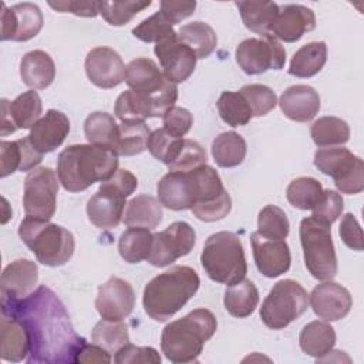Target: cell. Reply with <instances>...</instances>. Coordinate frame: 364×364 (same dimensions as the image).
Returning a JSON list of instances; mask_svg holds the SVG:
<instances>
[{"label": "cell", "mask_w": 364, "mask_h": 364, "mask_svg": "<svg viewBox=\"0 0 364 364\" xmlns=\"http://www.w3.org/2000/svg\"><path fill=\"white\" fill-rule=\"evenodd\" d=\"M92 343L98 344L109 354L117 353L129 341L128 328L122 320H101L95 324L91 333Z\"/></svg>", "instance_id": "obj_42"}, {"label": "cell", "mask_w": 364, "mask_h": 364, "mask_svg": "<svg viewBox=\"0 0 364 364\" xmlns=\"http://www.w3.org/2000/svg\"><path fill=\"white\" fill-rule=\"evenodd\" d=\"M178 100L176 84L168 81L156 94L148 95L127 90L121 92L115 101L114 112L124 121H144L145 118L164 117Z\"/></svg>", "instance_id": "obj_11"}, {"label": "cell", "mask_w": 364, "mask_h": 364, "mask_svg": "<svg viewBox=\"0 0 364 364\" xmlns=\"http://www.w3.org/2000/svg\"><path fill=\"white\" fill-rule=\"evenodd\" d=\"M125 196L100 185V189L87 202L90 222L101 229L117 228L124 218Z\"/></svg>", "instance_id": "obj_24"}, {"label": "cell", "mask_w": 364, "mask_h": 364, "mask_svg": "<svg viewBox=\"0 0 364 364\" xmlns=\"http://www.w3.org/2000/svg\"><path fill=\"white\" fill-rule=\"evenodd\" d=\"M135 306L132 286L117 276H111L98 287L95 307L104 320H124Z\"/></svg>", "instance_id": "obj_17"}, {"label": "cell", "mask_w": 364, "mask_h": 364, "mask_svg": "<svg viewBox=\"0 0 364 364\" xmlns=\"http://www.w3.org/2000/svg\"><path fill=\"white\" fill-rule=\"evenodd\" d=\"M316 16L311 9L301 4L279 6V13L270 36L284 43L299 41L306 33L314 30Z\"/></svg>", "instance_id": "obj_21"}, {"label": "cell", "mask_w": 364, "mask_h": 364, "mask_svg": "<svg viewBox=\"0 0 364 364\" xmlns=\"http://www.w3.org/2000/svg\"><path fill=\"white\" fill-rule=\"evenodd\" d=\"M216 327V317L210 310L196 309L164 327L161 350L175 364L196 363L203 344L215 334Z\"/></svg>", "instance_id": "obj_5"}, {"label": "cell", "mask_w": 364, "mask_h": 364, "mask_svg": "<svg viewBox=\"0 0 364 364\" xmlns=\"http://www.w3.org/2000/svg\"><path fill=\"white\" fill-rule=\"evenodd\" d=\"M152 4L146 1H100V14L111 26H124L129 23L139 11Z\"/></svg>", "instance_id": "obj_45"}, {"label": "cell", "mask_w": 364, "mask_h": 364, "mask_svg": "<svg viewBox=\"0 0 364 364\" xmlns=\"http://www.w3.org/2000/svg\"><path fill=\"white\" fill-rule=\"evenodd\" d=\"M247 101L253 117H263L269 114L277 104L274 91L263 84H249L239 91Z\"/></svg>", "instance_id": "obj_48"}, {"label": "cell", "mask_w": 364, "mask_h": 364, "mask_svg": "<svg viewBox=\"0 0 364 364\" xmlns=\"http://www.w3.org/2000/svg\"><path fill=\"white\" fill-rule=\"evenodd\" d=\"M196 1H161V13L172 24H178L195 13Z\"/></svg>", "instance_id": "obj_57"}, {"label": "cell", "mask_w": 364, "mask_h": 364, "mask_svg": "<svg viewBox=\"0 0 364 364\" xmlns=\"http://www.w3.org/2000/svg\"><path fill=\"white\" fill-rule=\"evenodd\" d=\"M327 61V46L324 41H313L300 47L289 67V74L299 78H310L321 71Z\"/></svg>", "instance_id": "obj_31"}, {"label": "cell", "mask_w": 364, "mask_h": 364, "mask_svg": "<svg viewBox=\"0 0 364 364\" xmlns=\"http://www.w3.org/2000/svg\"><path fill=\"white\" fill-rule=\"evenodd\" d=\"M253 259L257 270L266 277H277L290 269L291 255L284 240L267 239L257 232L250 235Z\"/></svg>", "instance_id": "obj_20"}, {"label": "cell", "mask_w": 364, "mask_h": 364, "mask_svg": "<svg viewBox=\"0 0 364 364\" xmlns=\"http://www.w3.org/2000/svg\"><path fill=\"white\" fill-rule=\"evenodd\" d=\"M212 156L220 168L237 166L246 156V141L235 131L222 132L212 142Z\"/></svg>", "instance_id": "obj_36"}, {"label": "cell", "mask_w": 364, "mask_h": 364, "mask_svg": "<svg viewBox=\"0 0 364 364\" xmlns=\"http://www.w3.org/2000/svg\"><path fill=\"white\" fill-rule=\"evenodd\" d=\"M330 226L313 216L304 218L300 222L304 264L311 276L321 282L331 280L337 274V256Z\"/></svg>", "instance_id": "obj_8"}, {"label": "cell", "mask_w": 364, "mask_h": 364, "mask_svg": "<svg viewBox=\"0 0 364 364\" xmlns=\"http://www.w3.org/2000/svg\"><path fill=\"white\" fill-rule=\"evenodd\" d=\"M1 358L4 361L18 363L27 360L30 341L23 323L11 316L1 317Z\"/></svg>", "instance_id": "obj_28"}, {"label": "cell", "mask_w": 364, "mask_h": 364, "mask_svg": "<svg viewBox=\"0 0 364 364\" xmlns=\"http://www.w3.org/2000/svg\"><path fill=\"white\" fill-rule=\"evenodd\" d=\"M88 80L98 88H114L125 81V64L119 54L109 47H95L85 57Z\"/></svg>", "instance_id": "obj_18"}, {"label": "cell", "mask_w": 364, "mask_h": 364, "mask_svg": "<svg viewBox=\"0 0 364 364\" xmlns=\"http://www.w3.org/2000/svg\"><path fill=\"white\" fill-rule=\"evenodd\" d=\"M309 304L304 287L291 279L277 282L260 307L262 321L272 330H282L299 318Z\"/></svg>", "instance_id": "obj_9"}, {"label": "cell", "mask_w": 364, "mask_h": 364, "mask_svg": "<svg viewBox=\"0 0 364 364\" xmlns=\"http://www.w3.org/2000/svg\"><path fill=\"white\" fill-rule=\"evenodd\" d=\"M58 181L48 166L31 169L24 179L23 205L26 216L50 220L55 213Z\"/></svg>", "instance_id": "obj_12"}, {"label": "cell", "mask_w": 364, "mask_h": 364, "mask_svg": "<svg viewBox=\"0 0 364 364\" xmlns=\"http://www.w3.org/2000/svg\"><path fill=\"white\" fill-rule=\"evenodd\" d=\"M48 6L58 13H73L80 17H95L100 13V1H50Z\"/></svg>", "instance_id": "obj_58"}, {"label": "cell", "mask_w": 364, "mask_h": 364, "mask_svg": "<svg viewBox=\"0 0 364 364\" xmlns=\"http://www.w3.org/2000/svg\"><path fill=\"white\" fill-rule=\"evenodd\" d=\"M18 236L44 266L65 264L75 249L73 233L50 220L26 216L18 226Z\"/></svg>", "instance_id": "obj_6"}, {"label": "cell", "mask_w": 364, "mask_h": 364, "mask_svg": "<svg viewBox=\"0 0 364 364\" xmlns=\"http://www.w3.org/2000/svg\"><path fill=\"white\" fill-rule=\"evenodd\" d=\"M200 263L213 282L226 286L239 283L247 273L243 245L235 233L226 230L216 232L206 239Z\"/></svg>", "instance_id": "obj_7"}, {"label": "cell", "mask_w": 364, "mask_h": 364, "mask_svg": "<svg viewBox=\"0 0 364 364\" xmlns=\"http://www.w3.org/2000/svg\"><path fill=\"white\" fill-rule=\"evenodd\" d=\"M23 165V149L18 139L0 142V176L6 178L10 173L20 171Z\"/></svg>", "instance_id": "obj_54"}, {"label": "cell", "mask_w": 364, "mask_h": 364, "mask_svg": "<svg viewBox=\"0 0 364 364\" xmlns=\"http://www.w3.org/2000/svg\"><path fill=\"white\" fill-rule=\"evenodd\" d=\"M310 135L317 146L343 145L350 139V127L337 117H321L311 124Z\"/></svg>", "instance_id": "obj_39"}, {"label": "cell", "mask_w": 364, "mask_h": 364, "mask_svg": "<svg viewBox=\"0 0 364 364\" xmlns=\"http://www.w3.org/2000/svg\"><path fill=\"white\" fill-rule=\"evenodd\" d=\"M1 314L23 323L30 341L28 363H77L87 343L75 333L64 304L47 286L20 300H1Z\"/></svg>", "instance_id": "obj_1"}, {"label": "cell", "mask_w": 364, "mask_h": 364, "mask_svg": "<svg viewBox=\"0 0 364 364\" xmlns=\"http://www.w3.org/2000/svg\"><path fill=\"white\" fill-rule=\"evenodd\" d=\"M154 235L146 228L129 226L118 240V252L127 263L146 260L152 247Z\"/></svg>", "instance_id": "obj_37"}, {"label": "cell", "mask_w": 364, "mask_h": 364, "mask_svg": "<svg viewBox=\"0 0 364 364\" xmlns=\"http://www.w3.org/2000/svg\"><path fill=\"white\" fill-rule=\"evenodd\" d=\"M21 81L34 90L47 88L55 77V64L48 53L33 50L23 55L20 61Z\"/></svg>", "instance_id": "obj_27"}, {"label": "cell", "mask_w": 364, "mask_h": 364, "mask_svg": "<svg viewBox=\"0 0 364 364\" xmlns=\"http://www.w3.org/2000/svg\"><path fill=\"white\" fill-rule=\"evenodd\" d=\"M38 280L37 264L28 259H17L1 273V300H20L34 291Z\"/></svg>", "instance_id": "obj_23"}, {"label": "cell", "mask_w": 364, "mask_h": 364, "mask_svg": "<svg viewBox=\"0 0 364 364\" xmlns=\"http://www.w3.org/2000/svg\"><path fill=\"white\" fill-rule=\"evenodd\" d=\"M101 186L111 189L125 198H128L138 186L136 176L128 169H118L109 179L104 181Z\"/></svg>", "instance_id": "obj_56"}, {"label": "cell", "mask_w": 364, "mask_h": 364, "mask_svg": "<svg viewBox=\"0 0 364 364\" xmlns=\"http://www.w3.org/2000/svg\"><path fill=\"white\" fill-rule=\"evenodd\" d=\"M125 82L135 92L154 95L166 85L168 80L154 60L138 57L125 67Z\"/></svg>", "instance_id": "obj_26"}, {"label": "cell", "mask_w": 364, "mask_h": 364, "mask_svg": "<svg viewBox=\"0 0 364 364\" xmlns=\"http://www.w3.org/2000/svg\"><path fill=\"white\" fill-rule=\"evenodd\" d=\"M230 209H232V199H230L228 191H225L216 199L193 205L191 210L198 219H200L203 222H215V220H220L225 216H228Z\"/></svg>", "instance_id": "obj_51"}, {"label": "cell", "mask_w": 364, "mask_h": 364, "mask_svg": "<svg viewBox=\"0 0 364 364\" xmlns=\"http://www.w3.org/2000/svg\"><path fill=\"white\" fill-rule=\"evenodd\" d=\"M246 28L260 37H272V27L279 13V4L273 1H236Z\"/></svg>", "instance_id": "obj_29"}, {"label": "cell", "mask_w": 364, "mask_h": 364, "mask_svg": "<svg viewBox=\"0 0 364 364\" xmlns=\"http://www.w3.org/2000/svg\"><path fill=\"white\" fill-rule=\"evenodd\" d=\"M218 111L223 122L230 127L246 125L253 114L252 109L240 92L223 91L218 100Z\"/></svg>", "instance_id": "obj_41"}, {"label": "cell", "mask_w": 364, "mask_h": 364, "mask_svg": "<svg viewBox=\"0 0 364 364\" xmlns=\"http://www.w3.org/2000/svg\"><path fill=\"white\" fill-rule=\"evenodd\" d=\"M9 111L17 128H31L40 119L43 111L41 98L34 90L26 91L9 102Z\"/></svg>", "instance_id": "obj_40"}, {"label": "cell", "mask_w": 364, "mask_h": 364, "mask_svg": "<svg viewBox=\"0 0 364 364\" xmlns=\"http://www.w3.org/2000/svg\"><path fill=\"white\" fill-rule=\"evenodd\" d=\"M193 124L192 114L182 107H172L164 117H162V125L164 129L171 134L172 136L182 138L186 135Z\"/></svg>", "instance_id": "obj_53"}, {"label": "cell", "mask_w": 364, "mask_h": 364, "mask_svg": "<svg viewBox=\"0 0 364 364\" xmlns=\"http://www.w3.org/2000/svg\"><path fill=\"white\" fill-rule=\"evenodd\" d=\"M183 138H176L168 134L164 128H158L151 132L146 149L154 158L169 165L179 155L183 146Z\"/></svg>", "instance_id": "obj_46"}, {"label": "cell", "mask_w": 364, "mask_h": 364, "mask_svg": "<svg viewBox=\"0 0 364 364\" xmlns=\"http://www.w3.org/2000/svg\"><path fill=\"white\" fill-rule=\"evenodd\" d=\"M84 134L91 145L114 149L119 135V125L111 114L95 111L85 118Z\"/></svg>", "instance_id": "obj_34"}, {"label": "cell", "mask_w": 364, "mask_h": 364, "mask_svg": "<svg viewBox=\"0 0 364 364\" xmlns=\"http://www.w3.org/2000/svg\"><path fill=\"white\" fill-rule=\"evenodd\" d=\"M118 171V154L91 144L70 145L57 159V176L68 192H81L95 182L109 179Z\"/></svg>", "instance_id": "obj_2"}, {"label": "cell", "mask_w": 364, "mask_h": 364, "mask_svg": "<svg viewBox=\"0 0 364 364\" xmlns=\"http://www.w3.org/2000/svg\"><path fill=\"white\" fill-rule=\"evenodd\" d=\"M162 216V205L156 198L138 195L127 203L122 222L127 226L154 229L161 223Z\"/></svg>", "instance_id": "obj_30"}, {"label": "cell", "mask_w": 364, "mask_h": 364, "mask_svg": "<svg viewBox=\"0 0 364 364\" xmlns=\"http://www.w3.org/2000/svg\"><path fill=\"white\" fill-rule=\"evenodd\" d=\"M9 100L3 98L0 101V105H1V119H0V135L1 136H6L9 134H13L17 127L14 125L13 119H11V115H10V111H9Z\"/></svg>", "instance_id": "obj_60"}, {"label": "cell", "mask_w": 364, "mask_h": 364, "mask_svg": "<svg viewBox=\"0 0 364 364\" xmlns=\"http://www.w3.org/2000/svg\"><path fill=\"white\" fill-rule=\"evenodd\" d=\"M200 279L189 266H172L155 276L144 289L145 313L155 321H166L198 291Z\"/></svg>", "instance_id": "obj_3"}, {"label": "cell", "mask_w": 364, "mask_h": 364, "mask_svg": "<svg viewBox=\"0 0 364 364\" xmlns=\"http://www.w3.org/2000/svg\"><path fill=\"white\" fill-rule=\"evenodd\" d=\"M321 192L323 186L317 179L300 176L289 183L286 196L291 206L301 210H310L317 203L318 198L321 196Z\"/></svg>", "instance_id": "obj_43"}, {"label": "cell", "mask_w": 364, "mask_h": 364, "mask_svg": "<svg viewBox=\"0 0 364 364\" xmlns=\"http://www.w3.org/2000/svg\"><path fill=\"white\" fill-rule=\"evenodd\" d=\"M225 191L219 173L209 165L191 172H168L156 185L158 200L172 210L192 209L196 203L216 199Z\"/></svg>", "instance_id": "obj_4"}, {"label": "cell", "mask_w": 364, "mask_h": 364, "mask_svg": "<svg viewBox=\"0 0 364 364\" xmlns=\"http://www.w3.org/2000/svg\"><path fill=\"white\" fill-rule=\"evenodd\" d=\"M282 112L291 121L307 122L311 121L320 109L318 92L304 84L289 87L280 97Z\"/></svg>", "instance_id": "obj_25"}, {"label": "cell", "mask_w": 364, "mask_h": 364, "mask_svg": "<svg viewBox=\"0 0 364 364\" xmlns=\"http://www.w3.org/2000/svg\"><path fill=\"white\" fill-rule=\"evenodd\" d=\"M225 309L233 317L250 316L259 303V291L255 283L249 279H243L239 283L228 286L223 297Z\"/></svg>", "instance_id": "obj_33"}, {"label": "cell", "mask_w": 364, "mask_h": 364, "mask_svg": "<svg viewBox=\"0 0 364 364\" xmlns=\"http://www.w3.org/2000/svg\"><path fill=\"white\" fill-rule=\"evenodd\" d=\"M77 363H111V354L95 343H85L77 355Z\"/></svg>", "instance_id": "obj_59"}, {"label": "cell", "mask_w": 364, "mask_h": 364, "mask_svg": "<svg viewBox=\"0 0 364 364\" xmlns=\"http://www.w3.org/2000/svg\"><path fill=\"white\" fill-rule=\"evenodd\" d=\"M196 242L193 228L186 222H173L162 232L154 233L152 247L148 263L156 267H165L176 259L191 253Z\"/></svg>", "instance_id": "obj_14"}, {"label": "cell", "mask_w": 364, "mask_h": 364, "mask_svg": "<svg viewBox=\"0 0 364 364\" xmlns=\"http://www.w3.org/2000/svg\"><path fill=\"white\" fill-rule=\"evenodd\" d=\"M154 51L165 78L173 84L186 81L195 71L198 58L186 44L179 41L176 33L155 43Z\"/></svg>", "instance_id": "obj_15"}, {"label": "cell", "mask_w": 364, "mask_h": 364, "mask_svg": "<svg viewBox=\"0 0 364 364\" xmlns=\"http://www.w3.org/2000/svg\"><path fill=\"white\" fill-rule=\"evenodd\" d=\"M70 132V119L57 109H48L31 128L27 135L31 145L40 154L58 148Z\"/></svg>", "instance_id": "obj_22"}, {"label": "cell", "mask_w": 364, "mask_h": 364, "mask_svg": "<svg viewBox=\"0 0 364 364\" xmlns=\"http://www.w3.org/2000/svg\"><path fill=\"white\" fill-rule=\"evenodd\" d=\"M208 155L203 146L192 139H185L176 159L168 165L169 172H191L206 165Z\"/></svg>", "instance_id": "obj_49"}, {"label": "cell", "mask_w": 364, "mask_h": 364, "mask_svg": "<svg viewBox=\"0 0 364 364\" xmlns=\"http://www.w3.org/2000/svg\"><path fill=\"white\" fill-rule=\"evenodd\" d=\"M338 233L347 247L357 250V252H361L364 249L363 230L353 213H346L343 216L340 228H338Z\"/></svg>", "instance_id": "obj_55"}, {"label": "cell", "mask_w": 364, "mask_h": 364, "mask_svg": "<svg viewBox=\"0 0 364 364\" xmlns=\"http://www.w3.org/2000/svg\"><path fill=\"white\" fill-rule=\"evenodd\" d=\"M175 33L173 26L164 17L161 11H156L132 28V34L144 43H158Z\"/></svg>", "instance_id": "obj_47"}, {"label": "cell", "mask_w": 364, "mask_h": 364, "mask_svg": "<svg viewBox=\"0 0 364 364\" xmlns=\"http://www.w3.org/2000/svg\"><path fill=\"white\" fill-rule=\"evenodd\" d=\"M236 63L249 75L282 70L286 63V50L273 37L246 38L236 48Z\"/></svg>", "instance_id": "obj_13"}, {"label": "cell", "mask_w": 364, "mask_h": 364, "mask_svg": "<svg viewBox=\"0 0 364 364\" xmlns=\"http://www.w3.org/2000/svg\"><path fill=\"white\" fill-rule=\"evenodd\" d=\"M117 364H135V363H161V355L154 347H139L131 343L122 346L114 357Z\"/></svg>", "instance_id": "obj_52"}, {"label": "cell", "mask_w": 364, "mask_h": 364, "mask_svg": "<svg viewBox=\"0 0 364 364\" xmlns=\"http://www.w3.org/2000/svg\"><path fill=\"white\" fill-rule=\"evenodd\" d=\"M43 13L34 3H18L10 9L1 4V40L27 41L43 28Z\"/></svg>", "instance_id": "obj_16"}, {"label": "cell", "mask_w": 364, "mask_h": 364, "mask_svg": "<svg viewBox=\"0 0 364 364\" xmlns=\"http://www.w3.org/2000/svg\"><path fill=\"white\" fill-rule=\"evenodd\" d=\"M316 168L334 179L341 193L355 195L364 189V162L343 146L321 148L314 154Z\"/></svg>", "instance_id": "obj_10"}, {"label": "cell", "mask_w": 364, "mask_h": 364, "mask_svg": "<svg viewBox=\"0 0 364 364\" xmlns=\"http://www.w3.org/2000/svg\"><path fill=\"white\" fill-rule=\"evenodd\" d=\"M299 344L307 355L320 358L333 350L336 344V331L326 321H310L300 331Z\"/></svg>", "instance_id": "obj_32"}, {"label": "cell", "mask_w": 364, "mask_h": 364, "mask_svg": "<svg viewBox=\"0 0 364 364\" xmlns=\"http://www.w3.org/2000/svg\"><path fill=\"white\" fill-rule=\"evenodd\" d=\"M309 300L314 314L324 321H337L346 317L353 306L350 291L331 280L317 284L311 290Z\"/></svg>", "instance_id": "obj_19"}, {"label": "cell", "mask_w": 364, "mask_h": 364, "mask_svg": "<svg viewBox=\"0 0 364 364\" xmlns=\"http://www.w3.org/2000/svg\"><path fill=\"white\" fill-rule=\"evenodd\" d=\"M176 36L179 41L186 44L196 55V58L209 57L218 44L216 34L213 28L203 21H193L182 26Z\"/></svg>", "instance_id": "obj_35"}, {"label": "cell", "mask_w": 364, "mask_h": 364, "mask_svg": "<svg viewBox=\"0 0 364 364\" xmlns=\"http://www.w3.org/2000/svg\"><path fill=\"white\" fill-rule=\"evenodd\" d=\"M290 223L283 209L274 205H266L257 216V233L267 239L284 240L289 235Z\"/></svg>", "instance_id": "obj_44"}, {"label": "cell", "mask_w": 364, "mask_h": 364, "mask_svg": "<svg viewBox=\"0 0 364 364\" xmlns=\"http://www.w3.org/2000/svg\"><path fill=\"white\" fill-rule=\"evenodd\" d=\"M151 131L145 121H124L119 124V135L114 151L122 156H132L144 152Z\"/></svg>", "instance_id": "obj_38"}, {"label": "cell", "mask_w": 364, "mask_h": 364, "mask_svg": "<svg viewBox=\"0 0 364 364\" xmlns=\"http://www.w3.org/2000/svg\"><path fill=\"white\" fill-rule=\"evenodd\" d=\"M344 208V200L341 195L333 189H323L321 196L317 203L313 206V218L318 222L331 225L336 222Z\"/></svg>", "instance_id": "obj_50"}]
</instances>
